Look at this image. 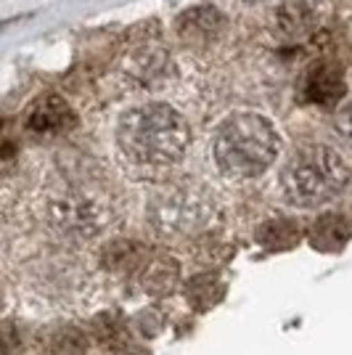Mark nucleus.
<instances>
[{"label": "nucleus", "instance_id": "obj_2", "mask_svg": "<svg viewBox=\"0 0 352 355\" xmlns=\"http://www.w3.org/2000/svg\"><path fill=\"white\" fill-rule=\"evenodd\" d=\"M114 141L119 154L135 167H170L191 146V125L175 106L148 101L119 117Z\"/></svg>", "mask_w": 352, "mask_h": 355}, {"label": "nucleus", "instance_id": "obj_7", "mask_svg": "<svg viewBox=\"0 0 352 355\" xmlns=\"http://www.w3.org/2000/svg\"><path fill=\"white\" fill-rule=\"evenodd\" d=\"M302 98L310 104L328 106L342 98L344 83H342V69L331 61H318L313 64L305 77H302Z\"/></svg>", "mask_w": 352, "mask_h": 355}, {"label": "nucleus", "instance_id": "obj_8", "mask_svg": "<svg viewBox=\"0 0 352 355\" xmlns=\"http://www.w3.org/2000/svg\"><path fill=\"white\" fill-rule=\"evenodd\" d=\"M337 133L347 146H352V104H347L337 114Z\"/></svg>", "mask_w": 352, "mask_h": 355}, {"label": "nucleus", "instance_id": "obj_1", "mask_svg": "<svg viewBox=\"0 0 352 355\" xmlns=\"http://www.w3.org/2000/svg\"><path fill=\"white\" fill-rule=\"evenodd\" d=\"M24 212L40 223L43 234L53 247L51 252H72L103 239L117 223V212L109 199L93 183L59 178L43 183L32 193Z\"/></svg>", "mask_w": 352, "mask_h": 355}, {"label": "nucleus", "instance_id": "obj_3", "mask_svg": "<svg viewBox=\"0 0 352 355\" xmlns=\"http://www.w3.org/2000/svg\"><path fill=\"white\" fill-rule=\"evenodd\" d=\"M281 154L276 125L257 112L228 114L212 133V159L225 178H260Z\"/></svg>", "mask_w": 352, "mask_h": 355}, {"label": "nucleus", "instance_id": "obj_5", "mask_svg": "<svg viewBox=\"0 0 352 355\" xmlns=\"http://www.w3.org/2000/svg\"><path fill=\"white\" fill-rule=\"evenodd\" d=\"M146 218L159 236H193L218 218V196L204 183H170L148 199Z\"/></svg>", "mask_w": 352, "mask_h": 355}, {"label": "nucleus", "instance_id": "obj_6", "mask_svg": "<svg viewBox=\"0 0 352 355\" xmlns=\"http://www.w3.org/2000/svg\"><path fill=\"white\" fill-rule=\"evenodd\" d=\"M74 125V114L69 104L59 98V96H45L37 98L35 104L27 109V117H24V128L32 135H56L67 133Z\"/></svg>", "mask_w": 352, "mask_h": 355}, {"label": "nucleus", "instance_id": "obj_4", "mask_svg": "<svg viewBox=\"0 0 352 355\" xmlns=\"http://www.w3.org/2000/svg\"><path fill=\"white\" fill-rule=\"evenodd\" d=\"M350 180L344 159L328 146L297 151L281 170V191L297 207H321L337 199Z\"/></svg>", "mask_w": 352, "mask_h": 355}]
</instances>
